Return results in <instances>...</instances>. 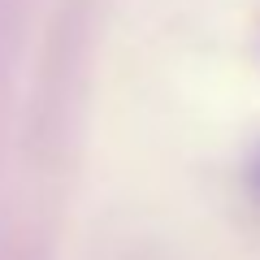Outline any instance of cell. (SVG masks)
Wrapping results in <instances>:
<instances>
[{
    "instance_id": "cell-1",
    "label": "cell",
    "mask_w": 260,
    "mask_h": 260,
    "mask_svg": "<svg viewBox=\"0 0 260 260\" xmlns=\"http://www.w3.org/2000/svg\"><path fill=\"white\" fill-rule=\"evenodd\" d=\"M256 182H260V165H256Z\"/></svg>"
}]
</instances>
